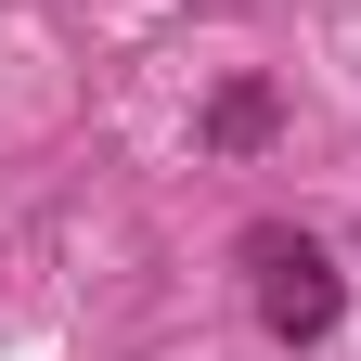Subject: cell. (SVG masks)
<instances>
[{"label": "cell", "mask_w": 361, "mask_h": 361, "mask_svg": "<svg viewBox=\"0 0 361 361\" xmlns=\"http://www.w3.org/2000/svg\"><path fill=\"white\" fill-rule=\"evenodd\" d=\"M245 271H258V336L271 348H323L336 323H348V271L310 245V233H284V219H258V233L233 245Z\"/></svg>", "instance_id": "cell-1"}, {"label": "cell", "mask_w": 361, "mask_h": 361, "mask_svg": "<svg viewBox=\"0 0 361 361\" xmlns=\"http://www.w3.org/2000/svg\"><path fill=\"white\" fill-rule=\"evenodd\" d=\"M348 245H361V233H348Z\"/></svg>", "instance_id": "cell-3"}, {"label": "cell", "mask_w": 361, "mask_h": 361, "mask_svg": "<svg viewBox=\"0 0 361 361\" xmlns=\"http://www.w3.org/2000/svg\"><path fill=\"white\" fill-rule=\"evenodd\" d=\"M271 129H284V90H271V78H219V90H207V116H194V142H207L219 168H245Z\"/></svg>", "instance_id": "cell-2"}]
</instances>
